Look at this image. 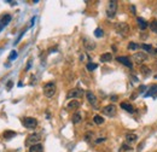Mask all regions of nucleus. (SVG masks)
Returning a JSON list of instances; mask_svg holds the SVG:
<instances>
[{
	"label": "nucleus",
	"mask_w": 157,
	"mask_h": 152,
	"mask_svg": "<svg viewBox=\"0 0 157 152\" xmlns=\"http://www.w3.org/2000/svg\"><path fill=\"white\" fill-rule=\"evenodd\" d=\"M102 111H103V114H104L105 116H108V117H114V116H116L117 109H116V106H115L114 104H109V105L104 106Z\"/></svg>",
	"instance_id": "nucleus-5"
},
{
	"label": "nucleus",
	"mask_w": 157,
	"mask_h": 152,
	"mask_svg": "<svg viewBox=\"0 0 157 152\" xmlns=\"http://www.w3.org/2000/svg\"><path fill=\"white\" fill-rule=\"evenodd\" d=\"M121 108H122L123 110H126L127 112H129V114H133V112H134V108L132 106V104H128V103H121Z\"/></svg>",
	"instance_id": "nucleus-17"
},
{
	"label": "nucleus",
	"mask_w": 157,
	"mask_h": 152,
	"mask_svg": "<svg viewBox=\"0 0 157 152\" xmlns=\"http://www.w3.org/2000/svg\"><path fill=\"white\" fill-rule=\"evenodd\" d=\"M139 91H140V92H143V91H145V86H142V87L139 88Z\"/></svg>",
	"instance_id": "nucleus-36"
},
{
	"label": "nucleus",
	"mask_w": 157,
	"mask_h": 152,
	"mask_svg": "<svg viewBox=\"0 0 157 152\" xmlns=\"http://www.w3.org/2000/svg\"><path fill=\"white\" fill-rule=\"evenodd\" d=\"M139 47H140V45L137 44V42H129V44H128V50H129V51H135V50H138Z\"/></svg>",
	"instance_id": "nucleus-24"
},
{
	"label": "nucleus",
	"mask_w": 157,
	"mask_h": 152,
	"mask_svg": "<svg viewBox=\"0 0 157 152\" xmlns=\"http://www.w3.org/2000/svg\"><path fill=\"white\" fill-rule=\"evenodd\" d=\"M150 29H151V31L157 33V21L156 19H154V21L150 23Z\"/></svg>",
	"instance_id": "nucleus-28"
},
{
	"label": "nucleus",
	"mask_w": 157,
	"mask_h": 152,
	"mask_svg": "<svg viewBox=\"0 0 157 152\" xmlns=\"http://www.w3.org/2000/svg\"><path fill=\"white\" fill-rule=\"evenodd\" d=\"M94 36H95V37H103V36H104L103 29H102V28H97V29L94 30Z\"/></svg>",
	"instance_id": "nucleus-25"
},
{
	"label": "nucleus",
	"mask_w": 157,
	"mask_h": 152,
	"mask_svg": "<svg viewBox=\"0 0 157 152\" xmlns=\"http://www.w3.org/2000/svg\"><path fill=\"white\" fill-rule=\"evenodd\" d=\"M97 66H98V65H97L95 63H91V62H89V63H87V65H86V68H87V70H88V71H93V70H95V69H97Z\"/></svg>",
	"instance_id": "nucleus-27"
},
{
	"label": "nucleus",
	"mask_w": 157,
	"mask_h": 152,
	"mask_svg": "<svg viewBox=\"0 0 157 152\" xmlns=\"http://www.w3.org/2000/svg\"><path fill=\"white\" fill-rule=\"evenodd\" d=\"M56 91H57V87H56V82H53V81L47 82L44 86V95L46 98H52L56 94Z\"/></svg>",
	"instance_id": "nucleus-1"
},
{
	"label": "nucleus",
	"mask_w": 157,
	"mask_h": 152,
	"mask_svg": "<svg viewBox=\"0 0 157 152\" xmlns=\"http://www.w3.org/2000/svg\"><path fill=\"white\" fill-rule=\"evenodd\" d=\"M156 65H157V63H156Z\"/></svg>",
	"instance_id": "nucleus-37"
},
{
	"label": "nucleus",
	"mask_w": 157,
	"mask_h": 152,
	"mask_svg": "<svg viewBox=\"0 0 157 152\" xmlns=\"http://www.w3.org/2000/svg\"><path fill=\"white\" fill-rule=\"evenodd\" d=\"M40 140H41V134H40V133H33V134L28 135L25 144H27L28 146H33V145L40 144Z\"/></svg>",
	"instance_id": "nucleus-3"
},
{
	"label": "nucleus",
	"mask_w": 157,
	"mask_h": 152,
	"mask_svg": "<svg viewBox=\"0 0 157 152\" xmlns=\"http://www.w3.org/2000/svg\"><path fill=\"white\" fill-rule=\"evenodd\" d=\"M121 150H123V151H131L132 147H131L129 145H127V144H123V145L121 146Z\"/></svg>",
	"instance_id": "nucleus-31"
},
{
	"label": "nucleus",
	"mask_w": 157,
	"mask_h": 152,
	"mask_svg": "<svg viewBox=\"0 0 157 152\" xmlns=\"http://www.w3.org/2000/svg\"><path fill=\"white\" fill-rule=\"evenodd\" d=\"M72 121H73V123H74V125H78V123H80V122L82 121V116H81V114H80L78 111H76V112L73 115Z\"/></svg>",
	"instance_id": "nucleus-18"
},
{
	"label": "nucleus",
	"mask_w": 157,
	"mask_h": 152,
	"mask_svg": "<svg viewBox=\"0 0 157 152\" xmlns=\"http://www.w3.org/2000/svg\"><path fill=\"white\" fill-rule=\"evenodd\" d=\"M30 152H42V145L36 144V145L30 146Z\"/></svg>",
	"instance_id": "nucleus-23"
},
{
	"label": "nucleus",
	"mask_w": 157,
	"mask_h": 152,
	"mask_svg": "<svg viewBox=\"0 0 157 152\" xmlns=\"http://www.w3.org/2000/svg\"><path fill=\"white\" fill-rule=\"evenodd\" d=\"M83 95V91L80 89V88H74V89H70L67 94V98L68 99H78V98H81Z\"/></svg>",
	"instance_id": "nucleus-9"
},
{
	"label": "nucleus",
	"mask_w": 157,
	"mask_h": 152,
	"mask_svg": "<svg viewBox=\"0 0 157 152\" xmlns=\"http://www.w3.org/2000/svg\"><path fill=\"white\" fill-rule=\"evenodd\" d=\"M83 47L87 50V51H92V50H94L95 48V44L91 40V39H88V37H83Z\"/></svg>",
	"instance_id": "nucleus-11"
},
{
	"label": "nucleus",
	"mask_w": 157,
	"mask_h": 152,
	"mask_svg": "<svg viewBox=\"0 0 157 152\" xmlns=\"http://www.w3.org/2000/svg\"><path fill=\"white\" fill-rule=\"evenodd\" d=\"M116 60L120 62V63H122L125 66H127V68H129V69L133 68V64H132V62H131V59H129L128 57H117Z\"/></svg>",
	"instance_id": "nucleus-12"
},
{
	"label": "nucleus",
	"mask_w": 157,
	"mask_h": 152,
	"mask_svg": "<svg viewBox=\"0 0 157 152\" xmlns=\"http://www.w3.org/2000/svg\"><path fill=\"white\" fill-rule=\"evenodd\" d=\"M22 123L28 129H35L38 127V121L35 118H33V117H24L23 121H22Z\"/></svg>",
	"instance_id": "nucleus-6"
},
{
	"label": "nucleus",
	"mask_w": 157,
	"mask_h": 152,
	"mask_svg": "<svg viewBox=\"0 0 157 152\" xmlns=\"http://www.w3.org/2000/svg\"><path fill=\"white\" fill-rule=\"evenodd\" d=\"M140 73H142L143 75L148 76V75H150L151 70H150V68H149V66H146V65H140Z\"/></svg>",
	"instance_id": "nucleus-21"
},
{
	"label": "nucleus",
	"mask_w": 157,
	"mask_h": 152,
	"mask_svg": "<svg viewBox=\"0 0 157 152\" xmlns=\"http://www.w3.org/2000/svg\"><path fill=\"white\" fill-rule=\"evenodd\" d=\"M86 98H87V102H88L94 109H98V99H97V97L94 95L93 92L87 91V92H86Z\"/></svg>",
	"instance_id": "nucleus-8"
},
{
	"label": "nucleus",
	"mask_w": 157,
	"mask_h": 152,
	"mask_svg": "<svg viewBox=\"0 0 157 152\" xmlns=\"http://www.w3.org/2000/svg\"><path fill=\"white\" fill-rule=\"evenodd\" d=\"M17 58V52L16 51H11V54L8 56V59L12 60V59H16Z\"/></svg>",
	"instance_id": "nucleus-29"
},
{
	"label": "nucleus",
	"mask_w": 157,
	"mask_h": 152,
	"mask_svg": "<svg viewBox=\"0 0 157 152\" xmlns=\"http://www.w3.org/2000/svg\"><path fill=\"white\" fill-rule=\"evenodd\" d=\"M152 57L157 59V48H154V51H152Z\"/></svg>",
	"instance_id": "nucleus-34"
},
{
	"label": "nucleus",
	"mask_w": 157,
	"mask_h": 152,
	"mask_svg": "<svg viewBox=\"0 0 157 152\" xmlns=\"http://www.w3.org/2000/svg\"><path fill=\"white\" fill-rule=\"evenodd\" d=\"M133 60H134V63L142 65V63H144V62L148 60V54H146V52H137V53H134Z\"/></svg>",
	"instance_id": "nucleus-7"
},
{
	"label": "nucleus",
	"mask_w": 157,
	"mask_h": 152,
	"mask_svg": "<svg viewBox=\"0 0 157 152\" xmlns=\"http://www.w3.org/2000/svg\"><path fill=\"white\" fill-rule=\"evenodd\" d=\"M12 85H13V82H12V81H7V85H6V89H7V91H10V89H11V87H12Z\"/></svg>",
	"instance_id": "nucleus-32"
},
{
	"label": "nucleus",
	"mask_w": 157,
	"mask_h": 152,
	"mask_svg": "<svg viewBox=\"0 0 157 152\" xmlns=\"http://www.w3.org/2000/svg\"><path fill=\"white\" fill-rule=\"evenodd\" d=\"M93 122H94L97 126H100V125H103V123H104V118H103L100 115H94V117H93Z\"/></svg>",
	"instance_id": "nucleus-19"
},
{
	"label": "nucleus",
	"mask_w": 157,
	"mask_h": 152,
	"mask_svg": "<svg viewBox=\"0 0 157 152\" xmlns=\"http://www.w3.org/2000/svg\"><path fill=\"white\" fill-rule=\"evenodd\" d=\"M117 11V1H109V5L106 7V16L109 18H114Z\"/></svg>",
	"instance_id": "nucleus-4"
},
{
	"label": "nucleus",
	"mask_w": 157,
	"mask_h": 152,
	"mask_svg": "<svg viewBox=\"0 0 157 152\" xmlns=\"http://www.w3.org/2000/svg\"><path fill=\"white\" fill-rule=\"evenodd\" d=\"M115 30H116V33H117L119 35L126 36V35L129 33V27H128V24L125 23V22H119V23L115 24Z\"/></svg>",
	"instance_id": "nucleus-2"
},
{
	"label": "nucleus",
	"mask_w": 157,
	"mask_h": 152,
	"mask_svg": "<svg viewBox=\"0 0 157 152\" xmlns=\"http://www.w3.org/2000/svg\"><path fill=\"white\" fill-rule=\"evenodd\" d=\"M137 23H138V27L142 29V30H145L148 27H149V24H148V22L145 21V19H143V18H140V17H138L137 18Z\"/></svg>",
	"instance_id": "nucleus-15"
},
{
	"label": "nucleus",
	"mask_w": 157,
	"mask_h": 152,
	"mask_svg": "<svg viewBox=\"0 0 157 152\" xmlns=\"http://www.w3.org/2000/svg\"><path fill=\"white\" fill-rule=\"evenodd\" d=\"M80 106H81V103L78 102L76 99H73L72 102H69V103H68L67 109H68V110H78Z\"/></svg>",
	"instance_id": "nucleus-13"
},
{
	"label": "nucleus",
	"mask_w": 157,
	"mask_h": 152,
	"mask_svg": "<svg viewBox=\"0 0 157 152\" xmlns=\"http://www.w3.org/2000/svg\"><path fill=\"white\" fill-rule=\"evenodd\" d=\"M92 137H93V133H92V132H88V133L85 135V140H86V141H89V140L92 139Z\"/></svg>",
	"instance_id": "nucleus-30"
},
{
	"label": "nucleus",
	"mask_w": 157,
	"mask_h": 152,
	"mask_svg": "<svg viewBox=\"0 0 157 152\" xmlns=\"http://www.w3.org/2000/svg\"><path fill=\"white\" fill-rule=\"evenodd\" d=\"M112 59V54L110 52H106V53H103L100 56V62L102 63H106V62H110Z\"/></svg>",
	"instance_id": "nucleus-16"
},
{
	"label": "nucleus",
	"mask_w": 157,
	"mask_h": 152,
	"mask_svg": "<svg viewBox=\"0 0 157 152\" xmlns=\"http://www.w3.org/2000/svg\"><path fill=\"white\" fill-rule=\"evenodd\" d=\"M11 19H12V16L8 15V13H5V15H2L0 17V31L11 22Z\"/></svg>",
	"instance_id": "nucleus-10"
},
{
	"label": "nucleus",
	"mask_w": 157,
	"mask_h": 152,
	"mask_svg": "<svg viewBox=\"0 0 157 152\" xmlns=\"http://www.w3.org/2000/svg\"><path fill=\"white\" fill-rule=\"evenodd\" d=\"M138 140V135L134 133H127L126 134V143L127 144H134Z\"/></svg>",
	"instance_id": "nucleus-14"
},
{
	"label": "nucleus",
	"mask_w": 157,
	"mask_h": 152,
	"mask_svg": "<svg viewBox=\"0 0 157 152\" xmlns=\"http://www.w3.org/2000/svg\"><path fill=\"white\" fill-rule=\"evenodd\" d=\"M15 135H16V133H15L13 131H5V132H4V134H2L4 139H6V140H8V139L13 138Z\"/></svg>",
	"instance_id": "nucleus-20"
},
{
	"label": "nucleus",
	"mask_w": 157,
	"mask_h": 152,
	"mask_svg": "<svg viewBox=\"0 0 157 152\" xmlns=\"http://www.w3.org/2000/svg\"><path fill=\"white\" fill-rule=\"evenodd\" d=\"M140 47H142L144 51H146V52H151V53H152V51H154L152 46H150V45H146V44H142V45H140Z\"/></svg>",
	"instance_id": "nucleus-26"
},
{
	"label": "nucleus",
	"mask_w": 157,
	"mask_h": 152,
	"mask_svg": "<svg viewBox=\"0 0 157 152\" xmlns=\"http://www.w3.org/2000/svg\"><path fill=\"white\" fill-rule=\"evenodd\" d=\"M104 141H105V138H98L94 143H95V144H100V143H104Z\"/></svg>",
	"instance_id": "nucleus-33"
},
{
	"label": "nucleus",
	"mask_w": 157,
	"mask_h": 152,
	"mask_svg": "<svg viewBox=\"0 0 157 152\" xmlns=\"http://www.w3.org/2000/svg\"><path fill=\"white\" fill-rule=\"evenodd\" d=\"M155 93H157V85H152L150 88H149V91H148V93L145 94L146 97H150V95H154Z\"/></svg>",
	"instance_id": "nucleus-22"
},
{
	"label": "nucleus",
	"mask_w": 157,
	"mask_h": 152,
	"mask_svg": "<svg viewBox=\"0 0 157 152\" xmlns=\"http://www.w3.org/2000/svg\"><path fill=\"white\" fill-rule=\"evenodd\" d=\"M111 100L116 102V100H117V95H112V97H111Z\"/></svg>",
	"instance_id": "nucleus-35"
}]
</instances>
